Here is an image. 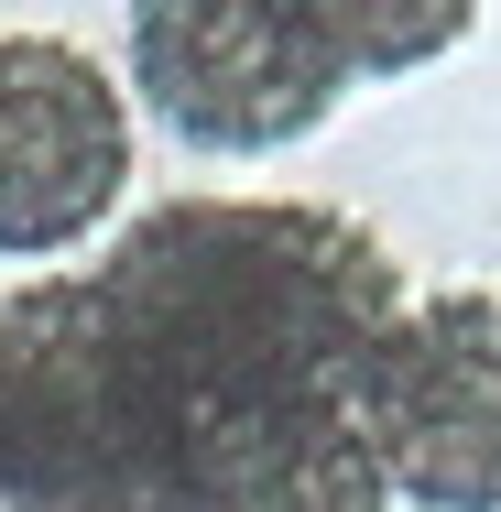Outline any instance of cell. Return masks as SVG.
I'll use <instances>...</instances> for the list:
<instances>
[{
    "label": "cell",
    "mask_w": 501,
    "mask_h": 512,
    "mask_svg": "<svg viewBox=\"0 0 501 512\" xmlns=\"http://www.w3.org/2000/svg\"><path fill=\"white\" fill-rule=\"evenodd\" d=\"M131 349L153 360L175 436L262 393H360L403 327V284L371 229L295 197H175L131 218L99 273Z\"/></svg>",
    "instance_id": "6da1fadb"
},
{
    "label": "cell",
    "mask_w": 501,
    "mask_h": 512,
    "mask_svg": "<svg viewBox=\"0 0 501 512\" xmlns=\"http://www.w3.org/2000/svg\"><path fill=\"white\" fill-rule=\"evenodd\" d=\"M0 512H186V436L88 273L0 306Z\"/></svg>",
    "instance_id": "7a4b0ae2"
},
{
    "label": "cell",
    "mask_w": 501,
    "mask_h": 512,
    "mask_svg": "<svg viewBox=\"0 0 501 512\" xmlns=\"http://www.w3.org/2000/svg\"><path fill=\"white\" fill-rule=\"evenodd\" d=\"M458 33V11H131L142 88L186 142H284L338 99L360 55L403 66Z\"/></svg>",
    "instance_id": "3957f363"
},
{
    "label": "cell",
    "mask_w": 501,
    "mask_h": 512,
    "mask_svg": "<svg viewBox=\"0 0 501 512\" xmlns=\"http://www.w3.org/2000/svg\"><path fill=\"white\" fill-rule=\"evenodd\" d=\"M371 447L403 502L501 512V295L458 284L403 306L371 371Z\"/></svg>",
    "instance_id": "277c9868"
},
{
    "label": "cell",
    "mask_w": 501,
    "mask_h": 512,
    "mask_svg": "<svg viewBox=\"0 0 501 512\" xmlns=\"http://www.w3.org/2000/svg\"><path fill=\"white\" fill-rule=\"evenodd\" d=\"M131 186V120L55 33H0V251H77Z\"/></svg>",
    "instance_id": "5b68a950"
},
{
    "label": "cell",
    "mask_w": 501,
    "mask_h": 512,
    "mask_svg": "<svg viewBox=\"0 0 501 512\" xmlns=\"http://www.w3.org/2000/svg\"><path fill=\"white\" fill-rule=\"evenodd\" d=\"M382 447L360 393H262L186 425V512H382Z\"/></svg>",
    "instance_id": "8992f818"
}]
</instances>
